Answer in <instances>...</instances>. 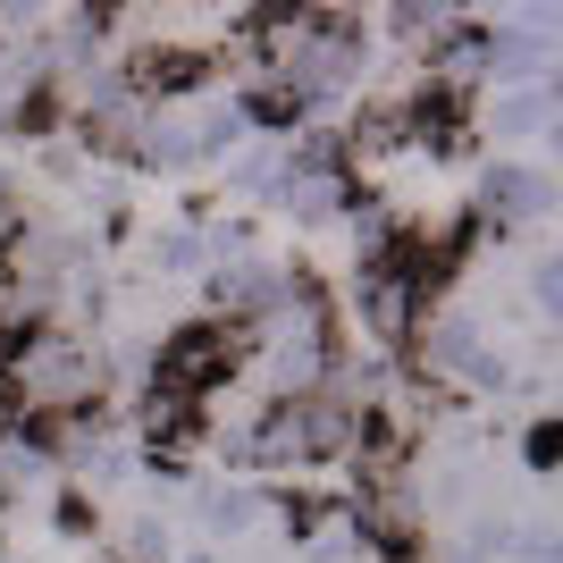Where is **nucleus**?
<instances>
[{"label":"nucleus","mask_w":563,"mask_h":563,"mask_svg":"<svg viewBox=\"0 0 563 563\" xmlns=\"http://www.w3.org/2000/svg\"><path fill=\"white\" fill-rule=\"evenodd\" d=\"M186 547H177V521L168 514H135L126 530H118V563H177Z\"/></svg>","instance_id":"1a4fd4ad"},{"label":"nucleus","mask_w":563,"mask_h":563,"mask_svg":"<svg viewBox=\"0 0 563 563\" xmlns=\"http://www.w3.org/2000/svg\"><path fill=\"white\" fill-rule=\"evenodd\" d=\"M555 211V177L530 161H488V177H479V219H488L496 235L505 228H539V219Z\"/></svg>","instance_id":"20e7f679"},{"label":"nucleus","mask_w":563,"mask_h":563,"mask_svg":"<svg viewBox=\"0 0 563 563\" xmlns=\"http://www.w3.org/2000/svg\"><path fill=\"white\" fill-rule=\"evenodd\" d=\"M530 303H539L547 320L563 311V261H555V253H539V261H530Z\"/></svg>","instance_id":"9b49d317"},{"label":"nucleus","mask_w":563,"mask_h":563,"mask_svg":"<svg viewBox=\"0 0 563 563\" xmlns=\"http://www.w3.org/2000/svg\"><path fill=\"white\" fill-rule=\"evenodd\" d=\"M51 446H43V429H25V421H0V505H18V496H34L51 479Z\"/></svg>","instance_id":"39448f33"},{"label":"nucleus","mask_w":563,"mask_h":563,"mask_svg":"<svg viewBox=\"0 0 563 563\" xmlns=\"http://www.w3.org/2000/svg\"><path fill=\"white\" fill-rule=\"evenodd\" d=\"M404 353L421 362L429 387H505V362L488 353V329H479L463 303H429Z\"/></svg>","instance_id":"f03ea898"},{"label":"nucleus","mask_w":563,"mask_h":563,"mask_svg":"<svg viewBox=\"0 0 563 563\" xmlns=\"http://www.w3.org/2000/svg\"><path fill=\"white\" fill-rule=\"evenodd\" d=\"M514 563H563V539H555V521H514V547H505Z\"/></svg>","instance_id":"9d476101"},{"label":"nucleus","mask_w":563,"mask_h":563,"mask_svg":"<svg viewBox=\"0 0 563 563\" xmlns=\"http://www.w3.org/2000/svg\"><path fill=\"white\" fill-rule=\"evenodd\" d=\"M0 396H9V421L59 429V421H76V412H101V396H110V353L85 329H25L18 345H0Z\"/></svg>","instance_id":"f257e3e1"},{"label":"nucleus","mask_w":563,"mask_h":563,"mask_svg":"<svg viewBox=\"0 0 563 563\" xmlns=\"http://www.w3.org/2000/svg\"><path fill=\"white\" fill-rule=\"evenodd\" d=\"M555 126V85H514V93L488 101V135L521 143V135H547Z\"/></svg>","instance_id":"423d86ee"},{"label":"nucleus","mask_w":563,"mask_h":563,"mask_svg":"<svg viewBox=\"0 0 563 563\" xmlns=\"http://www.w3.org/2000/svg\"><path fill=\"white\" fill-rule=\"evenodd\" d=\"M152 269L161 278H202L211 269V219H177V228L152 235Z\"/></svg>","instance_id":"0eeeda50"},{"label":"nucleus","mask_w":563,"mask_h":563,"mask_svg":"<svg viewBox=\"0 0 563 563\" xmlns=\"http://www.w3.org/2000/svg\"><path fill=\"white\" fill-rule=\"evenodd\" d=\"M286 177V143H244V152H228V186L253 194V202H269Z\"/></svg>","instance_id":"6e6552de"},{"label":"nucleus","mask_w":563,"mask_h":563,"mask_svg":"<svg viewBox=\"0 0 563 563\" xmlns=\"http://www.w3.org/2000/svg\"><path fill=\"white\" fill-rule=\"evenodd\" d=\"M421 286L404 278V244L387 261H353V320H362V336H371L378 353H404L412 345V329H421Z\"/></svg>","instance_id":"7ed1b4c3"}]
</instances>
